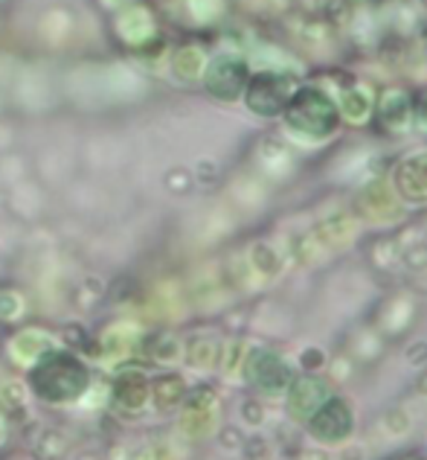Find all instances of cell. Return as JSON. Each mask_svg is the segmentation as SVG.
I'll use <instances>...</instances> for the list:
<instances>
[{"mask_svg":"<svg viewBox=\"0 0 427 460\" xmlns=\"http://www.w3.org/2000/svg\"><path fill=\"white\" fill-rule=\"evenodd\" d=\"M413 460H427V457H413Z\"/></svg>","mask_w":427,"mask_h":460,"instance_id":"obj_14","label":"cell"},{"mask_svg":"<svg viewBox=\"0 0 427 460\" xmlns=\"http://www.w3.org/2000/svg\"><path fill=\"white\" fill-rule=\"evenodd\" d=\"M424 4H427V0H424Z\"/></svg>","mask_w":427,"mask_h":460,"instance_id":"obj_15","label":"cell"},{"mask_svg":"<svg viewBox=\"0 0 427 460\" xmlns=\"http://www.w3.org/2000/svg\"><path fill=\"white\" fill-rule=\"evenodd\" d=\"M305 431L320 446H344L355 434V411L346 396L332 394L305 422Z\"/></svg>","mask_w":427,"mask_h":460,"instance_id":"obj_4","label":"cell"},{"mask_svg":"<svg viewBox=\"0 0 427 460\" xmlns=\"http://www.w3.org/2000/svg\"><path fill=\"white\" fill-rule=\"evenodd\" d=\"M372 126L387 137H410L413 135V91L401 84L381 88L375 96Z\"/></svg>","mask_w":427,"mask_h":460,"instance_id":"obj_6","label":"cell"},{"mask_svg":"<svg viewBox=\"0 0 427 460\" xmlns=\"http://www.w3.org/2000/svg\"><path fill=\"white\" fill-rule=\"evenodd\" d=\"M361 227L363 225L358 222V216L352 210H332L317 219V225L311 227V236L323 253H337L355 245L361 236Z\"/></svg>","mask_w":427,"mask_h":460,"instance_id":"obj_11","label":"cell"},{"mask_svg":"<svg viewBox=\"0 0 427 460\" xmlns=\"http://www.w3.org/2000/svg\"><path fill=\"white\" fill-rule=\"evenodd\" d=\"M413 135L427 137V91L413 93Z\"/></svg>","mask_w":427,"mask_h":460,"instance_id":"obj_13","label":"cell"},{"mask_svg":"<svg viewBox=\"0 0 427 460\" xmlns=\"http://www.w3.org/2000/svg\"><path fill=\"white\" fill-rule=\"evenodd\" d=\"M250 65L244 62L239 56H218L206 65V91H210L215 100L222 102H236L241 100L244 88H248V79H250Z\"/></svg>","mask_w":427,"mask_h":460,"instance_id":"obj_7","label":"cell"},{"mask_svg":"<svg viewBox=\"0 0 427 460\" xmlns=\"http://www.w3.org/2000/svg\"><path fill=\"white\" fill-rule=\"evenodd\" d=\"M349 210L358 216L363 227H398L410 216L407 204L398 199V192L389 184L387 175L366 178L358 187L355 199H352Z\"/></svg>","mask_w":427,"mask_h":460,"instance_id":"obj_2","label":"cell"},{"mask_svg":"<svg viewBox=\"0 0 427 460\" xmlns=\"http://www.w3.org/2000/svg\"><path fill=\"white\" fill-rule=\"evenodd\" d=\"M389 184L407 210H427V146H416L398 157L389 169Z\"/></svg>","mask_w":427,"mask_h":460,"instance_id":"obj_5","label":"cell"},{"mask_svg":"<svg viewBox=\"0 0 427 460\" xmlns=\"http://www.w3.org/2000/svg\"><path fill=\"white\" fill-rule=\"evenodd\" d=\"M332 382L323 379L320 373H302V376H294L285 391V402H288V414L297 422H309V417L320 408L328 396H332Z\"/></svg>","mask_w":427,"mask_h":460,"instance_id":"obj_10","label":"cell"},{"mask_svg":"<svg viewBox=\"0 0 427 460\" xmlns=\"http://www.w3.org/2000/svg\"><path fill=\"white\" fill-rule=\"evenodd\" d=\"M279 123H283L285 137L302 149L326 146L344 128L335 93L317 82H300V88L288 100Z\"/></svg>","mask_w":427,"mask_h":460,"instance_id":"obj_1","label":"cell"},{"mask_svg":"<svg viewBox=\"0 0 427 460\" xmlns=\"http://www.w3.org/2000/svg\"><path fill=\"white\" fill-rule=\"evenodd\" d=\"M300 76L294 70L265 67L259 74H250L248 88L241 93V102L250 108V114L262 119H279L285 111L288 100L300 88Z\"/></svg>","mask_w":427,"mask_h":460,"instance_id":"obj_3","label":"cell"},{"mask_svg":"<svg viewBox=\"0 0 427 460\" xmlns=\"http://www.w3.org/2000/svg\"><path fill=\"white\" fill-rule=\"evenodd\" d=\"M413 314H416V304L407 295H396L393 300H387L384 312H381V326L387 335H398L405 332L413 323Z\"/></svg>","mask_w":427,"mask_h":460,"instance_id":"obj_12","label":"cell"},{"mask_svg":"<svg viewBox=\"0 0 427 460\" xmlns=\"http://www.w3.org/2000/svg\"><path fill=\"white\" fill-rule=\"evenodd\" d=\"M244 373H248V379L259 387L262 394H271V396L285 394L291 379H294V367L279 353H274V349H256L253 356H248Z\"/></svg>","mask_w":427,"mask_h":460,"instance_id":"obj_9","label":"cell"},{"mask_svg":"<svg viewBox=\"0 0 427 460\" xmlns=\"http://www.w3.org/2000/svg\"><path fill=\"white\" fill-rule=\"evenodd\" d=\"M335 102L340 111V123L349 128H366L372 126V114H375V96L378 91L372 88L370 82L363 79H346L337 84Z\"/></svg>","mask_w":427,"mask_h":460,"instance_id":"obj_8","label":"cell"}]
</instances>
